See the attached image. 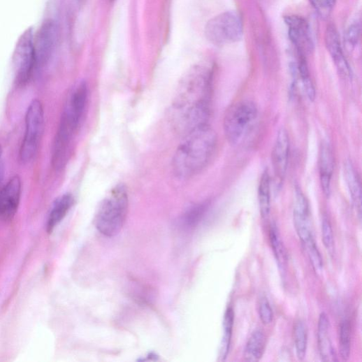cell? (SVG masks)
Masks as SVG:
<instances>
[{
    "instance_id": "cell-1",
    "label": "cell",
    "mask_w": 362,
    "mask_h": 362,
    "mask_svg": "<svg viewBox=\"0 0 362 362\" xmlns=\"http://www.w3.org/2000/svg\"><path fill=\"white\" fill-rule=\"evenodd\" d=\"M212 73L203 66L193 68L180 82L169 109V123L180 136L208 125Z\"/></svg>"
},
{
    "instance_id": "cell-2",
    "label": "cell",
    "mask_w": 362,
    "mask_h": 362,
    "mask_svg": "<svg viewBox=\"0 0 362 362\" xmlns=\"http://www.w3.org/2000/svg\"><path fill=\"white\" fill-rule=\"evenodd\" d=\"M217 141L216 133L208 124L184 136L172 160L174 175L185 180L199 173L213 155Z\"/></svg>"
},
{
    "instance_id": "cell-3",
    "label": "cell",
    "mask_w": 362,
    "mask_h": 362,
    "mask_svg": "<svg viewBox=\"0 0 362 362\" xmlns=\"http://www.w3.org/2000/svg\"><path fill=\"white\" fill-rule=\"evenodd\" d=\"M129 204L126 187L119 184L113 188L96 212L94 223L98 231L108 237L117 235L125 224Z\"/></svg>"
},
{
    "instance_id": "cell-4",
    "label": "cell",
    "mask_w": 362,
    "mask_h": 362,
    "mask_svg": "<svg viewBox=\"0 0 362 362\" xmlns=\"http://www.w3.org/2000/svg\"><path fill=\"white\" fill-rule=\"evenodd\" d=\"M256 103L242 100L233 103L227 109L224 118V132L228 142L237 145L242 142L252 128L258 116Z\"/></svg>"
},
{
    "instance_id": "cell-5",
    "label": "cell",
    "mask_w": 362,
    "mask_h": 362,
    "mask_svg": "<svg viewBox=\"0 0 362 362\" xmlns=\"http://www.w3.org/2000/svg\"><path fill=\"white\" fill-rule=\"evenodd\" d=\"M25 135L20 151L23 163H29L36 157L44 131V110L38 99L29 104L25 117Z\"/></svg>"
},
{
    "instance_id": "cell-6",
    "label": "cell",
    "mask_w": 362,
    "mask_h": 362,
    "mask_svg": "<svg viewBox=\"0 0 362 362\" xmlns=\"http://www.w3.org/2000/svg\"><path fill=\"white\" fill-rule=\"evenodd\" d=\"M243 23L235 12L220 14L206 24L205 34L214 45H224L236 43L242 38Z\"/></svg>"
},
{
    "instance_id": "cell-7",
    "label": "cell",
    "mask_w": 362,
    "mask_h": 362,
    "mask_svg": "<svg viewBox=\"0 0 362 362\" xmlns=\"http://www.w3.org/2000/svg\"><path fill=\"white\" fill-rule=\"evenodd\" d=\"M13 66L15 83L18 87L25 86L36 68L33 30L28 29L20 38L15 47Z\"/></svg>"
},
{
    "instance_id": "cell-8",
    "label": "cell",
    "mask_w": 362,
    "mask_h": 362,
    "mask_svg": "<svg viewBox=\"0 0 362 362\" xmlns=\"http://www.w3.org/2000/svg\"><path fill=\"white\" fill-rule=\"evenodd\" d=\"M77 128L62 115L52 149V164L57 171L64 169L70 158L72 143Z\"/></svg>"
},
{
    "instance_id": "cell-9",
    "label": "cell",
    "mask_w": 362,
    "mask_h": 362,
    "mask_svg": "<svg viewBox=\"0 0 362 362\" xmlns=\"http://www.w3.org/2000/svg\"><path fill=\"white\" fill-rule=\"evenodd\" d=\"M57 29L52 20L45 21L34 36L36 67L43 66L52 55L57 41Z\"/></svg>"
},
{
    "instance_id": "cell-10",
    "label": "cell",
    "mask_w": 362,
    "mask_h": 362,
    "mask_svg": "<svg viewBox=\"0 0 362 362\" xmlns=\"http://www.w3.org/2000/svg\"><path fill=\"white\" fill-rule=\"evenodd\" d=\"M286 24L289 29V36L301 56L310 52L314 43L308 23L303 18L296 16L287 17Z\"/></svg>"
},
{
    "instance_id": "cell-11",
    "label": "cell",
    "mask_w": 362,
    "mask_h": 362,
    "mask_svg": "<svg viewBox=\"0 0 362 362\" xmlns=\"http://www.w3.org/2000/svg\"><path fill=\"white\" fill-rule=\"evenodd\" d=\"M21 194V178L15 175L0 190V218L5 220L13 219L18 210Z\"/></svg>"
},
{
    "instance_id": "cell-12",
    "label": "cell",
    "mask_w": 362,
    "mask_h": 362,
    "mask_svg": "<svg viewBox=\"0 0 362 362\" xmlns=\"http://www.w3.org/2000/svg\"><path fill=\"white\" fill-rule=\"evenodd\" d=\"M294 223L296 232L305 245L314 238L310 222V206L307 198L301 190L296 187L294 208Z\"/></svg>"
},
{
    "instance_id": "cell-13",
    "label": "cell",
    "mask_w": 362,
    "mask_h": 362,
    "mask_svg": "<svg viewBox=\"0 0 362 362\" xmlns=\"http://www.w3.org/2000/svg\"><path fill=\"white\" fill-rule=\"evenodd\" d=\"M289 154V139L287 131L281 129L277 135L273 153L272 162L276 184L280 187L287 170Z\"/></svg>"
},
{
    "instance_id": "cell-14",
    "label": "cell",
    "mask_w": 362,
    "mask_h": 362,
    "mask_svg": "<svg viewBox=\"0 0 362 362\" xmlns=\"http://www.w3.org/2000/svg\"><path fill=\"white\" fill-rule=\"evenodd\" d=\"M87 99V85L85 82H81L72 92L64 112L78 129L86 108Z\"/></svg>"
},
{
    "instance_id": "cell-15",
    "label": "cell",
    "mask_w": 362,
    "mask_h": 362,
    "mask_svg": "<svg viewBox=\"0 0 362 362\" xmlns=\"http://www.w3.org/2000/svg\"><path fill=\"white\" fill-rule=\"evenodd\" d=\"M326 43L339 73L346 79L349 78L351 71L343 53L338 33L333 26L327 29Z\"/></svg>"
},
{
    "instance_id": "cell-16",
    "label": "cell",
    "mask_w": 362,
    "mask_h": 362,
    "mask_svg": "<svg viewBox=\"0 0 362 362\" xmlns=\"http://www.w3.org/2000/svg\"><path fill=\"white\" fill-rule=\"evenodd\" d=\"M334 170V157L332 149L327 143H323L319 153V174L322 189L326 196L331 194V180Z\"/></svg>"
},
{
    "instance_id": "cell-17",
    "label": "cell",
    "mask_w": 362,
    "mask_h": 362,
    "mask_svg": "<svg viewBox=\"0 0 362 362\" xmlns=\"http://www.w3.org/2000/svg\"><path fill=\"white\" fill-rule=\"evenodd\" d=\"M75 203V198L71 194H64L55 200L48 216L46 231L51 233L55 227L66 217Z\"/></svg>"
},
{
    "instance_id": "cell-18",
    "label": "cell",
    "mask_w": 362,
    "mask_h": 362,
    "mask_svg": "<svg viewBox=\"0 0 362 362\" xmlns=\"http://www.w3.org/2000/svg\"><path fill=\"white\" fill-rule=\"evenodd\" d=\"M330 324L325 313L321 314L318 326L319 352L324 361H337L335 349L330 338Z\"/></svg>"
},
{
    "instance_id": "cell-19",
    "label": "cell",
    "mask_w": 362,
    "mask_h": 362,
    "mask_svg": "<svg viewBox=\"0 0 362 362\" xmlns=\"http://www.w3.org/2000/svg\"><path fill=\"white\" fill-rule=\"evenodd\" d=\"M345 175L352 201L360 214L361 208V184L357 173L350 161H347L345 165Z\"/></svg>"
},
{
    "instance_id": "cell-20",
    "label": "cell",
    "mask_w": 362,
    "mask_h": 362,
    "mask_svg": "<svg viewBox=\"0 0 362 362\" xmlns=\"http://www.w3.org/2000/svg\"><path fill=\"white\" fill-rule=\"evenodd\" d=\"M266 344L264 333L258 330L249 338L245 349V358L249 361H258L263 356Z\"/></svg>"
},
{
    "instance_id": "cell-21",
    "label": "cell",
    "mask_w": 362,
    "mask_h": 362,
    "mask_svg": "<svg viewBox=\"0 0 362 362\" xmlns=\"http://www.w3.org/2000/svg\"><path fill=\"white\" fill-rule=\"evenodd\" d=\"M270 176L268 171L263 173L259 187V202L263 218L267 219L270 212Z\"/></svg>"
},
{
    "instance_id": "cell-22",
    "label": "cell",
    "mask_w": 362,
    "mask_h": 362,
    "mask_svg": "<svg viewBox=\"0 0 362 362\" xmlns=\"http://www.w3.org/2000/svg\"><path fill=\"white\" fill-rule=\"evenodd\" d=\"M294 341L296 355L300 360H303L307 349V329L305 324L298 321L294 326Z\"/></svg>"
},
{
    "instance_id": "cell-23",
    "label": "cell",
    "mask_w": 362,
    "mask_h": 362,
    "mask_svg": "<svg viewBox=\"0 0 362 362\" xmlns=\"http://www.w3.org/2000/svg\"><path fill=\"white\" fill-rule=\"evenodd\" d=\"M208 208V203H201L191 208L183 217L184 224L190 228L197 226L202 220Z\"/></svg>"
},
{
    "instance_id": "cell-24",
    "label": "cell",
    "mask_w": 362,
    "mask_h": 362,
    "mask_svg": "<svg viewBox=\"0 0 362 362\" xmlns=\"http://www.w3.org/2000/svg\"><path fill=\"white\" fill-rule=\"evenodd\" d=\"M233 311L232 308L229 307L226 311L224 319V337L221 351L222 357L223 358H226L229 352L233 325Z\"/></svg>"
},
{
    "instance_id": "cell-25",
    "label": "cell",
    "mask_w": 362,
    "mask_h": 362,
    "mask_svg": "<svg viewBox=\"0 0 362 362\" xmlns=\"http://www.w3.org/2000/svg\"><path fill=\"white\" fill-rule=\"evenodd\" d=\"M351 350V326L349 321L345 320L340 326V352L344 360H347Z\"/></svg>"
},
{
    "instance_id": "cell-26",
    "label": "cell",
    "mask_w": 362,
    "mask_h": 362,
    "mask_svg": "<svg viewBox=\"0 0 362 362\" xmlns=\"http://www.w3.org/2000/svg\"><path fill=\"white\" fill-rule=\"evenodd\" d=\"M270 239L277 261L280 265H284L285 262L284 250L275 224L271 225L270 230Z\"/></svg>"
},
{
    "instance_id": "cell-27",
    "label": "cell",
    "mask_w": 362,
    "mask_h": 362,
    "mask_svg": "<svg viewBox=\"0 0 362 362\" xmlns=\"http://www.w3.org/2000/svg\"><path fill=\"white\" fill-rule=\"evenodd\" d=\"M308 253L310 261L316 272H319L322 270L324 263L321 254L317 247L314 239H312L304 245Z\"/></svg>"
},
{
    "instance_id": "cell-28",
    "label": "cell",
    "mask_w": 362,
    "mask_h": 362,
    "mask_svg": "<svg viewBox=\"0 0 362 362\" xmlns=\"http://www.w3.org/2000/svg\"><path fill=\"white\" fill-rule=\"evenodd\" d=\"M310 2L321 17L326 18L333 10L336 0H310Z\"/></svg>"
},
{
    "instance_id": "cell-29",
    "label": "cell",
    "mask_w": 362,
    "mask_h": 362,
    "mask_svg": "<svg viewBox=\"0 0 362 362\" xmlns=\"http://www.w3.org/2000/svg\"><path fill=\"white\" fill-rule=\"evenodd\" d=\"M322 239L326 249L332 253L334 250V237L331 224L327 218L322 222Z\"/></svg>"
},
{
    "instance_id": "cell-30",
    "label": "cell",
    "mask_w": 362,
    "mask_h": 362,
    "mask_svg": "<svg viewBox=\"0 0 362 362\" xmlns=\"http://www.w3.org/2000/svg\"><path fill=\"white\" fill-rule=\"evenodd\" d=\"M259 315L261 321L265 325H269L273 320V310L266 298L261 300L259 307Z\"/></svg>"
},
{
    "instance_id": "cell-31",
    "label": "cell",
    "mask_w": 362,
    "mask_h": 362,
    "mask_svg": "<svg viewBox=\"0 0 362 362\" xmlns=\"http://www.w3.org/2000/svg\"><path fill=\"white\" fill-rule=\"evenodd\" d=\"M360 36V26L357 23L352 24L347 29L345 39L347 47L354 48L359 41Z\"/></svg>"
},
{
    "instance_id": "cell-32",
    "label": "cell",
    "mask_w": 362,
    "mask_h": 362,
    "mask_svg": "<svg viewBox=\"0 0 362 362\" xmlns=\"http://www.w3.org/2000/svg\"><path fill=\"white\" fill-rule=\"evenodd\" d=\"M2 154H3V148H2L1 145H0V157H1Z\"/></svg>"
}]
</instances>
